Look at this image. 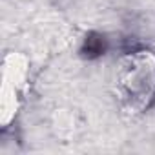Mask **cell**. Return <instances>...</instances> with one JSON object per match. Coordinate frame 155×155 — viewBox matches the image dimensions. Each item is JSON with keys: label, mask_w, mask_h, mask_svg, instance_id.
<instances>
[{"label": "cell", "mask_w": 155, "mask_h": 155, "mask_svg": "<svg viewBox=\"0 0 155 155\" xmlns=\"http://www.w3.org/2000/svg\"><path fill=\"white\" fill-rule=\"evenodd\" d=\"M106 51V40L104 37L97 35V33H91L86 37L84 40V46H82V55L88 57V58H97L101 57L102 53Z\"/></svg>", "instance_id": "cell-1"}]
</instances>
